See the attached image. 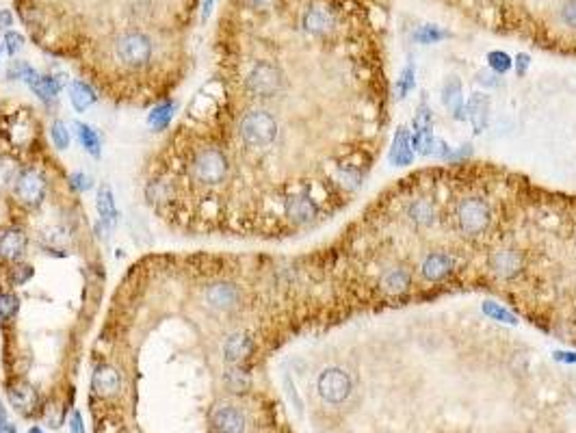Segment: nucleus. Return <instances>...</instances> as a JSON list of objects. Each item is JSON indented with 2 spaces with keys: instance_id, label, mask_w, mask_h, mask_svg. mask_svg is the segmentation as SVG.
I'll list each match as a JSON object with an SVG mask.
<instances>
[{
  "instance_id": "48",
  "label": "nucleus",
  "mask_w": 576,
  "mask_h": 433,
  "mask_svg": "<svg viewBox=\"0 0 576 433\" xmlns=\"http://www.w3.org/2000/svg\"><path fill=\"white\" fill-rule=\"evenodd\" d=\"M7 424H9V422H7V410H5L3 403H0V431H3Z\"/></svg>"
},
{
  "instance_id": "24",
  "label": "nucleus",
  "mask_w": 576,
  "mask_h": 433,
  "mask_svg": "<svg viewBox=\"0 0 576 433\" xmlns=\"http://www.w3.org/2000/svg\"><path fill=\"white\" fill-rule=\"evenodd\" d=\"M9 399H11L14 407L24 412V414L33 412L37 405V392L31 383H16V386L9 390Z\"/></svg>"
},
{
  "instance_id": "32",
  "label": "nucleus",
  "mask_w": 576,
  "mask_h": 433,
  "mask_svg": "<svg viewBox=\"0 0 576 433\" xmlns=\"http://www.w3.org/2000/svg\"><path fill=\"white\" fill-rule=\"evenodd\" d=\"M484 312H486L490 319L501 321V323H509V325H516V323H518L516 316H513L507 308H503V306H498V304H494V301L484 304Z\"/></svg>"
},
{
  "instance_id": "42",
  "label": "nucleus",
  "mask_w": 576,
  "mask_h": 433,
  "mask_svg": "<svg viewBox=\"0 0 576 433\" xmlns=\"http://www.w3.org/2000/svg\"><path fill=\"white\" fill-rule=\"evenodd\" d=\"M70 431L72 433H85V424H82V416L80 412H74L70 418Z\"/></svg>"
},
{
  "instance_id": "20",
  "label": "nucleus",
  "mask_w": 576,
  "mask_h": 433,
  "mask_svg": "<svg viewBox=\"0 0 576 433\" xmlns=\"http://www.w3.org/2000/svg\"><path fill=\"white\" fill-rule=\"evenodd\" d=\"M410 282H412L410 271L403 269V267H395L381 277V291L386 295H390V297H397V295H403L407 291Z\"/></svg>"
},
{
  "instance_id": "40",
  "label": "nucleus",
  "mask_w": 576,
  "mask_h": 433,
  "mask_svg": "<svg viewBox=\"0 0 576 433\" xmlns=\"http://www.w3.org/2000/svg\"><path fill=\"white\" fill-rule=\"evenodd\" d=\"M414 76H416V72H414V65L410 63V65L403 70L401 80H399V93H401V95H405V93L414 87Z\"/></svg>"
},
{
  "instance_id": "36",
  "label": "nucleus",
  "mask_w": 576,
  "mask_h": 433,
  "mask_svg": "<svg viewBox=\"0 0 576 433\" xmlns=\"http://www.w3.org/2000/svg\"><path fill=\"white\" fill-rule=\"evenodd\" d=\"M442 37H449V33H442V31H438L436 26H431V24L422 26V28L416 33V39L422 41V43H434V41H438V39H442Z\"/></svg>"
},
{
  "instance_id": "51",
  "label": "nucleus",
  "mask_w": 576,
  "mask_h": 433,
  "mask_svg": "<svg viewBox=\"0 0 576 433\" xmlns=\"http://www.w3.org/2000/svg\"><path fill=\"white\" fill-rule=\"evenodd\" d=\"M0 433H3V431H0Z\"/></svg>"
},
{
  "instance_id": "22",
  "label": "nucleus",
  "mask_w": 576,
  "mask_h": 433,
  "mask_svg": "<svg viewBox=\"0 0 576 433\" xmlns=\"http://www.w3.org/2000/svg\"><path fill=\"white\" fill-rule=\"evenodd\" d=\"M304 26L312 35H327L334 28V16L323 7H312L304 16Z\"/></svg>"
},
{
  "instance_id": "39",
  "label": "nucleus",
  "mask_w": 576,
  "mask_h": 433,
  "mask_svg": "<svg viewBox=\"0 0 576 433\" xmlns=\"http://www.w3.org/2000/svg\"><path fill=\"white\" fill-rule=\"evenodd\" d=\"M561 20H563V24L576 28V0H567V3L561 7Z\"/></svg>"
},
{
  "instance_id": "47",
  "label": "nucleus",
  "mask_w": 576,
  "mask_h": 433,
  "mask_svg": "<svg viewBox=\"0 0 576 433\" xmlns=\"http://www.w3.org/2000/svg\"><path fill=\"white\" fill-rule=\"evenodd\" d=\"M555 358L559 360V362H570V364H576V353H565V351H557L555 353Z\"/></svg>"
},
{
  "instance_id": "33",
  "label": "nucleus",
  "mask_w": 576,
  "mask_h": 433,
  "mask_svg": "<svg viewBox=\"0 0 576 433\" xmlns=\"http://www.w3.org/2000/svg\"><path fill=\"white\" fill-rule=\"evenodd\" d=\"M488 63H490L492 72H496V74H505V72L511 70V65H513L511 57H509L507 53H503V50L490 53V55H488Z\"/></svg>"
},
{
  "instance_id": "19",
  "label": "nucleus",
  "mask_w": 576,
  "mask_h": 433,
  "mask_svg": "<svg viewBox=\"0 0 576 433\" xmlns=\"http://www.w3.org/2000/svg\"><path fill=\"white\" fill-rule=\"evenodd\" d=\"M74 132H76V139H78V143H80V148H82L91 159H100V156H102V141H100L98 130L91 128L89 124L74 122Z\"/></svg>"
},
{
  "instance_id": "50",
  "label": "nucleus",
  "mask_w": 576,
  "mask_h": 433,
  "mask_svg": "<svg viewBox=\"0 0 576 433\" xmlns=\"http://www.w3.org/2000/svg\"><path fill=\"white\" fill-rule=\"evenodd\" d=\"M0 53H3V43H0Z\"/></svg>"
},
{
  "instance_id": "10",
  "label": "nucleus",
  "mask_w": 576,
  "mask_h": 433,
  "mask_svg": "<svg viewBox=\"0 0 576 433\" xmlns=\"http://www.w3.org/2000/svg\"><path fill=\"white\" fill-rule=\"evenodd\" d=\"M95 208H98V215H100V225L105 230H113L117 223H119V210H117V204H115V196H113V188L109 184H102L98 188V198H95Z\"/></svg>"
},
{
  "instance_id": "28",
  "label": "nucleus",
  "mask_w": 576,
  "mask_h": 433,
  "mask_svg": "<svg viewBox=\"0 0 576 433\" xmlns=\"http://www.w3.org/2000/svg\"><path fill=\"white\" fill-rule=\"evenodd\" d=\"M223 381H225L228 390H230V392H236V395L247 392L250 386H252V377H250L245 370H241V368H230V370L225 373Z\"/></svg>"
},
{
  "instance_id": "1",
  "label": "nucleus",
  "mask_w": 576,
  "mask_h": 433,
  "mask_svg": "<svg viewBox=\"0 0 576 433\" xmlns=\"http://www.w3.org/2000/svg\"><path fill=\"white\" fill-rule=\"evenodd\" d=\"M241 137L250 148H267L277 137V124L267 111H252L241 122Z\"/></svg>"
},
{
  "instance_id": "18",
  "label": "nucleus",
  "mask_w": 576,
  "mask_h": 433,
  "mask_svg": "<svg viewBox=\"0 0 576 433\" xmlns=\"http://www.w3.org/2000/svg\"><path fill=\"white\" fill-rule=\"evenodd\" d=\"M206 301L210 308L228 310L238 301V288L234 284H213L206 291Z\"/></svg>"
},
{
  "instance_id": "38",
  "label": "nucleus",
  "mask_w": 576,
  "mask_h": 433,
  "mask_svg": "<svg viewBox=\"0 0 576 433\" xmlns=\"http://www.w3.org/2000/svg\"><path fill=\"white\" fill-rule=\"evenodd\" d=\"M476 82H479V85H484V87H490V89H494V87H501V85H503L501 76H498L496 72H490V70H481V72H476Z\"/></svg>"
},
{
  "instance_id": "31",
  "label": "nucleus",
  "mask_w": 576,
  "mask_h": 433,
  "mask_svg": "<svg viewBox=\"0 0 576 433\" xmlns=\"http://www.w3.org/2000/svg\"><path fill=\"white\" fill-rule=\"evenodd\" d=\"M20 310V299L9 293H0V319L9 321L18 314Z\"/></svg>"
},
{
  "instance_id": "12",
  "label": "nucleus",
  "mask_w": 576,
  "mask_h": 433,
  "mask_svg": "<svg viewBox=\"0 0 576 433\" xmlns=\"http://www.w3.org/2000/svg\"><path fill=\"white\" fill-rule=\"evenodd\" d=\"M442 102L449 109V113L455 119H466V105H464V89H462V80L457 76H451L444 87H442Z\"/></svg>"
},
{
  "instance_id": "43",
  "label": "nucleus",
  "mask_w": 576,
  "mask_h": 433,
  "mask_svg": "<svg viewBox=\"0 0 576 433\" xmlns=\"http://www.w3.org/2000/svg\"><path fill=\"white\" fill-rule=\"evenodd\" d=\"M14 26V14L9 9H0V31H9Z\"/></svg>"
},
{
  "instance_id": "16",
  "label": "nucleus",
  "mask_w": 576,
  "mask_h": 433,
  "mask_svg": "<svg viewBox=\"0 0 576 433\" xmlns=\"http://www.w3.org/2000/svg\"><path fill=\"white\" fill-rule=\"evenodd\" d=\"M252 338L247 333H232L223 345V358L228 364H241L252 353Z\"/></svg>"
},
{
  "instance_id": "2",
  "label": "nucleus",
  "mask_w": 576,
  "mask_h": 433,
  "mask_svg": "<svg viewBox=\"0 0 576 433\" xmlns=\"http://www.w3.org/2000/svg\"><path fill=\"white\" fill-rule=\"evenodd\" d=\"M316 390H319V397L325 403L341 405V403H345L349 399V395L353 390V381H351V377H349L347 370L334 366V368H325L319 375Z\"/></svg>"
},
{
  "instance_id": "9",
  "label": "nucleus",
  "mask_w": 576,
  "mask_h": 433,
  "mask_svg": "<svg viewBox=\"0 0 576 433\" xmlns=\"http://www.w3.org/2000/svg\"><path fill=\"white\" fill-rule=\"evenodd\" d=\"M490 269L494 271V275L503 279H511L520 275V271L524 269V258L513 250H501L490 256Z\"/></svg>"
},
{
  "instance_id": "13",
  "label": "nucleus",
  "mask_w": 576,
  "mask_h": 433,
  "mask_svg": "<svg viewBox=\"0 0 576 433\" xmlns=\"http://www.w3.org/2000/svg\"><path fill=\"white\" fill-rule=\"evenodd\" d=\"M468 119L472 124V128L476 132H484L488 128V119H490V98L486 93L476 91L470 95L468 100Z\"/></svg>"
},
{
  "instance_id": "8",
  "label": "nucleus",
  "mask_w": 576,
  "mask_h": 433,
  "mask_svg": "<svg viewBox=\"0 0 576 433\" xmlns=\"http://www.w3.org/2000/svg\"><path fill=\"white\" fill-rule=\"evenodd\" d=\"M213 429L217 433H245V414L234 405H221L213 412Z\"/></svg>"
},
{
  "instance_id": "44",
  "label": "nucleus",
  "mask_w": 576,
  "mask_h": 433,
  "mask_svg": "<svg viewBox=\"0 0 576 433\" xmlns=\"http://www.w3.org/2000/svg\"><path fill=\"white\" fill-rule=\"evenodd\" d=\"M529 63H531V57H529V55H518V57H516L518 74H524L526 70H529Z\"/></svg>"
},
{
  "instance_id": "30",
  "label": "nucleus",
  "mask_w": 576,
  "mask_h": 433,
  "mask_svg": "<svg viewBox=\"0 0 576 433\" xmlns=\"http://www.w3.org/2000/svg\"><path fill=\"white\" fill-rule=\"evenodd\" d=\"M33 76H37V72L26 61H11V65L7 68V78L9 80H24V82H28Z\"/></svg>"
},
{
  "instance_id": "35",
  "label": "nucleus",
  "mask_w": 576,
  "mask_h": 433,
  "mask_svg": "<svg viewBox=\"0 0 576 433\" xmlns=\"http://www.w3.org/2000/svg\"><path fill=\"white\" fill-rule=\"evenodd\" d=\"M5 48H7V55L9 57H16L22 48H24V35L22 33H16V31H7L5 33Z\"/></svg>"
},
{
  "instance_id": "4",
  "label": "nucleus",
  "mask_w": 576,
  "mask_h": 433,
  "mask_svg": "<svg viewBox=\"0 0 576 433\" xmlns=\"http://www.w3.org/2000/svg\"><path fill=\"white\" fill-rule=\"evenodd\" d=\"M457 225L466 236L484 234L490 225V206L479 198H466L457 206Z\"/></svg>"
},
{
  "instance_id": "3",
  "label": "nucleus",
  "mask_w": 576,
  "mask_h": 433,
  "mask_svg": "<svg viewBox=\"0 0 576 433\" xmlns=\"http://www.w3.org/2000/svg\"><path fill=\"white\" fill-rule=\"evenodd\" d=\"M115 55L126 68H141L152 57V41L148 35L137 31L124 33L115 43Z\"/></svg>"
},
{
  "instance_id": "14",
  "label": "nucleus",
  "mask_w": 576,
  "mask_h": 433,
  "mask_svg": "<svg viewBox=\"0 0 576 433\" xmlns=\"http://www.w3.org/2000/svg\"><path fill=\"white\" fill-rule=\"evenodd\" d=\"M284 210H286L288 219L295 221V223H299V225L310 223V221L316 217V213H319L316 204H314L310 198H306V196H295V198H291V200H286Z\"/></svg>"
},
{
  "instance_id": "46",
  "label": "nucleus",
  "mask_w": 576,
  "mask_h": 433,
  "mask_svg": "<svg viewBox=\"0 0 576 433\" xmlns=\"http://www.w3.org/2000/svg\"><path fill=\"white\" fill-rule=\"evenodd\" d=\"M213 7H215V0H204V5H202V22H206L210 18Z\"/></svg>"
},
{
  "instance_id": "7",
  "label": "nucleus",
  "mask_w": 576,
  "mask_h": 433,
  "mask_svg": "<svg viewBox=\"0 0 576 433\" xmlns=\"http://www.w3.org/2000/svg\"><path fill=\"white\" fill-rule=\"evenodd\" d=\"M16 193H18V198H20L22 204H26V206H39L41 200H43V196H46V182H43V178L37 171H24L18 178Z\"/></svg>"
},
{
  "instance_id": "37",
  "label": "nucleus",
  "mask_w": 576,
  "mask_h": 433,
  "mask_svg": "<svg viewBox=\"0 0 576 433\" xmlns=\"http://www.w3.org/2000/svg\"><path fill=\"white\" fill-rule=\"evenodd\" d=\"M70 186L82 193V191H89L93 186V182H91V176H87L82 171H74V173H70Z\"/></svg>"
},
{
  "instance_id": "26",
  "label": "nucleus",
  "mask_w": 576,
  "mask_h": 433,
  "mask_svg": "<svg viewBox=\"0 0 576 433\" xmlns=\"http://www.w3.org/2000/svg\"><path fill=\"white\" fill-rule=\"evenodd\" d=\"M407 217L418 225H431L436 219V208L429 200H414L407 206Z\"/></svg>"
},
{
  "instance_id": "6",
  "label": "nucleus",
  "mask_w": 576,
  "mask_h": 433,
  "mask_svg": "<svg viewBox=\"0 0 576 433\" xmlns=\"http://www.w3.org/2000/svg\"><path fill=\"white\" fill-rule=\"evenodd\" d=\"M193 173L204 184H219L228 176V159L219 150H204L196 159Z\"/></svg>"
},
{
  "instance_id": "25",
  "label": "nucleus",
  "mask_w": 576,
  "mask_h": 433,
  "mask_svg": "<svg viewBox=\"0 0 576 433\" xmlns=\"http://www.w3.org/2000/svg\"><path fill=\"white\" fill-rule=\"evenodd\" d=\"M410 132L407 128H399L397 130V137H395V143H393V152H390V159L395 165H410L412 159H414V152H412V143H410Z\"/></svg>"
},
{
  "instance_id": "29",
  "label": "nucleus",
  "mask_w": 576,
  "mask_h": 433,
  "mask_svg": "<svg viewBox=\"0 0 576 433\" xmlns=\"http://www.w3.org/2000/svg\"><path fill=\"white\" fill-rule=\"evenodd\" d=\"M50 137H53V143H55V148H57V150H68V148H70L72 134H70V128H68L65 122H61V119L53 122V126H50Z\"/></svg>"
},
{
  "instance_id": "27",
  "label": "nucleus",
  "mask_w": 576,
  "mask_h": 433,
  "mask_svg": "<svg viewBox=\"0 0 576 433\" xmlns=\"http://www.w3.org/2000/svg\"><path fill=\"white\" fill-rule=\"evenodd\" d=\"M174 111H176V105L174 102H161L159 107H154L148 115V124L150 128L154 130H165L171 119H174Z\"/></svg>"
},
{
  "instance_id": "45",
  "label": "nucleus",
  "mask_w": 576,
  "mask_h": 433,
  "mask_svg": "<svg viewBox=\"0 0 576 433\" xmlns=\"http://www.w3.org/2000/svg\"><path fill=\"white\" fill-rule=\"evenodd\" d=\"M245 5H250L252 9H267L273 5V0H245Z\"/></svg>"
},
{
  "instance_id": "23",
  "label": "nucleus",
  "mask_w": 576,
  "mask_h": 433,
  "mask_svg": "<svg viewBox=\"0 0 576 433\" xmlns=\"http://www.w3.org/2000/svg\"><path fill=\"white\" fill-rule=\"evenodd\" d=\"M95 91L91 89V85H87L85 80H74L70 85V102L74 107V111L85 113L87 109H91L95 105Z\"/></svg>"
},
{
  "instance_id": "11",
  "label": "nucleus",
  "mask_w": 576,
  "mask_h": 433,
  "mask_svg": "<svg viewBox=\"0 0 576 433\" xmlns=\"http://www.w3.org/2000/svg\"><path fill=\"white\" fill-rule=\"evenodd\" d=\"M91 388L100 397H115L122 388V377L113 366H98L91 377Z\"/></svg>"
},
{
  "instance_id": "49",
  "label": "nucleus",
  "mask_w": 576,
  "mask_h": 433,
  "mask_svg": "<svg viewBox=\"0 0 576 433\" xmlns=\"http://www.w3.org/2000/svg\"><path fill=\"white\" fill-rule=\"evenodd\" d=\"M28 433H43V429H39V427H31V429H28Z\"/></svg>"
},
{
  "instance_id": "15",
  "label": "nucleus",
  "mask_w": 576,
  "mask_h": 433,
  "mask_svg": "<svg viewBox=\"0 0 576 433\" xmlns=\"http://www.w3.org/2000/svg\"><path fill=\"white\" fill-rule=\"evenodd\" d=\"M26 85L43 105H53L59 98V91H61V82L55 76H48V74H37Z\"/></svg>"
},
{
  "instance_id": "34",
  "label": "nucleus",
  "mask_w": 576,
  "mask_h": 433,
  "mask_svg": "<svg viewBox=\"0 0 576 433\" xmlns=\"http://www.w3.org/2000/svg\"><path fill=\"white\" fill-rule=\"evenodd\" d=\"M284 390H286V397H288V401L293 403V407H295V412L302 416L304 414V403H302V397H299V392H297V388H295V381L291 379V377H284Z\"/></svg>"
},
{
  "instance_id": "21",
  "label": "nucleus",
  "mask_w": 576,
  "mask_h": 433,
  "mask_svg": "<svg viewBox=\"0 0 576 433\" xmlns=\"http://www.w3.org/2000/svg\"><path fill=\"white\" fill-rule=\"evenodd\" d=\"M26 250V236L22 230H7L3 236H0V256L9 258V260H18Z\"/></svg>"
},
{
  "instance_id": "41",
  "label": "nucleus",
  "mask_w": 576,
  "mask_h": 433,
  "mask_svg": "<svg viewBox=\"0 0 576 433\" xmlns=\"http://www.w3.org/2000/svg\"><path fill=\"white\" fill-rule=\"evenodd\" d=\"M33 277V269L31 267H20V269H16L14 273H11V279H14V284L16 286H20V284H24V282H28Z\"/></svg>"
},
{
  "instance_id": "17",
  "label": "nucleus",
  "mask_w": 576,
  "mask_h": 433,
  "mask_svg": "<svg viewBox=\"0 0 576 433\" xmlns=\"http://www.w3.org/2000/svg\"><path fill=\"white\" fill-rule=\"evenodd\" d=\"M451 271H453V260L447 254H442V252L429 254L425 258V262H422V277L429 279V282H440Z\"/></svg>"
},
{
  "instance_id": "5",
  "label": "nucleus",
  "mask_w": 576,
  "mask_h": 433,
  "mask_svg": "<svg viewBox=\"0 0 576 433\" xmlns=\"http://www.w3.org/2000/svg\"><path fill=\"white\" fill-rule=\"evenodd\" d=\"M247 89L258 98H273L282 89V72L273 63L260 61L247 76Z\"/></svg>"
}]
</instances>
